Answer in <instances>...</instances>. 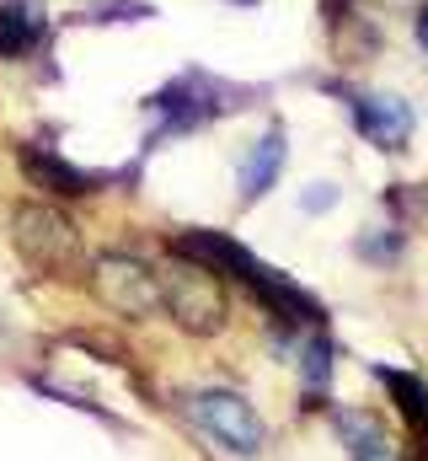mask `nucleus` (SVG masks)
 Masks as SVG:
<instances>
[{"mask_svg":"<svg viewBox=\"0 0 428 461\" xmlns=\"http://www.w3.org/2000/svg\"><path fill=\"white\" fill-rule=\"evenodd\" d=\"M172 252L177 258H193V263H204L210 274H230V279H241L273 317H284V322H321V306L300 290V285H290L279 268H268L263 258H252L241 241H230L225 230H183L177 241H172Z\"/></svg>","mask_w":428,"mask_h":461,"instance_id":"nucleus-1","label":"nucleus"},{"mask_svg":"<svg viewBox=\"0 0 428 461\" xmlns=\"http://www.w3.org/2000/svg\"><path fill=\"white\" fill-rule=\"evenodd\" d=\"M156 279H161V306L172 312V322H177L183 333L210 339V333L225 328L230 301H225L219 274H210L204 263H193V258H177V252H172V268H166V274H156Z\"/></svg>","mask_w":428,"mask_h":461,"instance_id":"nucleus-2","label":"nucleus"},{"mask_svg":"<svg viewBox=\"0 0 428 461\" xmlns=\"http://www.w3.org/2000/svg\"><path fill=\"white\" fill-rule=\"evenodd\" d=\"M11 241H16L22 263L38 274H54V279L81 274V230L54 204H22L11 215Z\"/></svg>","mask_w":428,"mask_h":461,"instance_id":"nucleus-3","label":"nucleus"},{"mask_svg":"<svg viewBox=\"0 0 428 461\" xmlns=\"http://www.w3.org/2000/svg\"><path fill=\"white\" fill-rule=\"evenodd\" d=\"M188 413H193V424L210 435L214 446H225L230 456H263V446H268V429H263L257 408L246 397H236V392H193Z\"/></svg>","mask_w":428,"mask_h":461,"instance_id":"nucleus-4","label":"nucleus"},{"mask_svg":"<svg viewBox=\"0 0 428 461\" xmlns=\"http://www.w3.org/2000/svg\"><path fill=\"white\" fill-rule=\"evenodd\" d=\"M92 290H97V301H103L107 312L134 317V322L161 312V279H156V268H145L139 258H123V252L97 258V268H92Z\"/></svg>","mask_w":428,"mask_h":461,"instance_id":"nucleus-5","label":"nucleus"},{"mask_svg":"<svg viewBox=\"0 0 428 461\" xmlns=\"http://www.w3.org/2000/svg\"><path fill=\"white\" fill-rule=\"evenodd\" d=\"M219 97H225V86H219V81H210V76H177L172 86H161V92L150 97V113L161 118L150 140L188 134V129L210 123L214 113H225V108H230V103H219Z\"/></svg>","mask_w":428,"mask_h":461,"instance_id":"nucleus-6","label":"nucleus"},{"mask_svg":"<svg viewBox=\"0 0 428 461\" xmlns=\"http://www.w3.org/2000/svg\"><path fill=\"white\" fill-rule=\"evenodd\" d=\"M16 161H22V172H27V183L32 188H43V194H59V199H86V194H97V172H86V167H76V161H65L59 150H49V145H22L16 150Z\"/></svg>","mask_w":428,"mask_h":461,"instance_id":"nucleus-7","label":"nucleus"},{"mask_svg":"<svg viewBox=\"0 0 428 461\" xmlns=\"http://www.w3.org/2000/svg\"><path fill=\"white\" fill-rule=\"evenodd\" d=\"M353 123L375 150H407L413 140V108L402 97H380V92H359L353 97Z\"/></svg>","mask_w":428,"mask_h":461,"instance_id":"nucleus-8","label":"nucleus"},{"mask_svg":"<svg viewBox=\"0 0 428 461\" xmlns=\"http://www.w3.org/2000/svg\"><path fill=\"white\" fill-rule=\"evenodd\" d=\"M49 38L43 0H0V59H27Z\"/></svg>","mask_w":428,"mask_h":461,"instance_id":"nucleus-9","label":"nucleus"},{"mask_svg":"<svg viewBox=\"0 0 428 461\" xmlns=\"http://www.w3.org/2000/svg\"><path fill=\"white\" fill-rule=\"evenodd\" d=\"M279 172H284V129H263V134H257V145L241 156V177H236L241 199H246V204H252V199H263V194L279 183Z\"/></svg>","mask_w":428,"mask_h":461,"instance_id":"nucleus-10","label":"nucleus"},{"mask_svg":"<svg viewBox=\"0 0 428 461\" xmlns=\"http://www.w3.org/2000/svg\"><path fill=\"white\" fill-rule=\"evenodd\" d=\"M337 435H343V446H348L353 461H397L391 435L375 419H364V413H337Z\"/></svg>","mask_w":428,"mask_h":461,"instance_id":"nucleus-11","label":"nucleus"},{"mask_svg":"<svg viewBox=\"0 0 428 461\" xmlns=\"http://www.w3.org/2000/svg\"><path fill=\"white\" fill-rule=\"evenodd\" d=\"M380 381L397 392V402H402L407 424L428 429V386H424V381H418V375H407V370H380Z\"/></svg>","mask_w":428,"mask_h":461,"instance_id":"nucleus-12","label":"nucleus"},{"mask_svg":"<svg viewBox=\"0 0 428 461\" xmlns=\"http://www.w3.org/2000/svg\"><path fill=\"white\" fill-rule=\"evenodd\" d=\"M300 375L311 386H326V375H332V344L326 339H311V344L300 348Z\"/></svg>","mask_w":428,"mask_h":461,"instance_id":"nucleus-13","label":"nucleus"},{"mask_svg":"<svg viewBox=\"0 0 428 461\" xmlns=\"http://www.w3.org/2000/svg\"><path fill=\"white\" fill-rule=\"evenodd\" d=\"M418 43H424V49H428V5H424V11H418Z\"/></svg>","mask_w":428,"mask_h":461,"instance_id":"nucleus-14","label":"nucleus"},{"mask_svg":"<svg viewBox=\"0 0 428 461\" xmlns=\"http://www.w3.org/2000/svg\"><path fill=\"white\" fill-rule=\"evenodd\" d=\"M230 5H257V0H230Z\"/></svg>","mask_w":428,"mask_h":461,"instance_id":"nucleus-15","label":"nucleus"},{"mask_svg":"<svg viewBox=\"0 0 428 461\" xmlns=\"http://www.w3.org/2000/svg\"><path fill=\"white\" fill-rule=\"evenodd\" d=\"M0 333H5V328H0Z\"/></svg>","mask_w":428,"mask_h":461,"instance_id":"nucleus-16","label":"nucleus"}]
</instances>
